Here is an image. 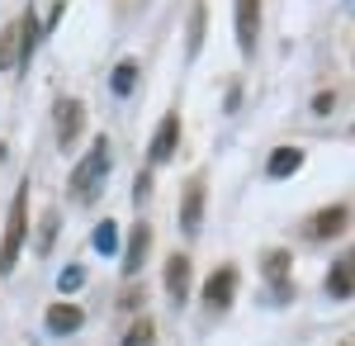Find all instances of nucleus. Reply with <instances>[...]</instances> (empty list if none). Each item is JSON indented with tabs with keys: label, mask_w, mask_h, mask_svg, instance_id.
Listing matches in <instances>:
<instances>
[{
	"label": "nucleus",
	"mask_w": 355,
	"mask_h": 346,
	"mask_svg": "<svg viewBox=\"0 0 355 346\" xmlns=\"http://www.w3.org/2000/svg\"><path fill=\"white\" fill-rule=\"evenodd\" d=\"M110 138H95L90 142V152H85L81 161H76V171H71V199H81V204H90L95 195H100V186H105V176H110Z\"/></svg>",
	"instance_id": "obj_1"
},
{
	"label": "nucleus",
	"mask_w": 355,
	"mask_h": 346,
	"mask_svg": "<svg viewBox=\"0 0 355 346\" xmlns=\"http://www.w3.org/2000/svg\"><path fill=\"white\" fill-rule=\"evenodd\" d=\"M24 233H28V186L15 190L10 199V218H5V238H0V275H10L19 252H24Z\"/></svg>",
	"instance_id": "obj_2"
},
{
	"label": "nucleus",
	"mask_w": 355,
	"mask_h": 346,
	"mask_svg": "<svg viewBox=\"0 0 355 346\" xmlns=\"http://www.w3.org/2000/svg\"><path fill=\"white\" fill-rule=\"evenodd\" d=\"M346 223H351V204H331V209H318L303 223V238L327 242V238H336V233H346Z\"/></svg>",
	"instance_id": "obj_3"
},
{
	"label": "nucleus",
	"mask_w": 355,
	"mask_h": 346,
	"mask_svg": "<svg viewBox=\"0 0 355 346\" xmlns=\"http://www.w3.org/2000/svg\"><path fill=\"white\" fill-rule=\"evenodd\" d=\"M199 228H204V176H190V186L180 195V233L199 238Z\"/></svg>",
	"instance_id": "obj_4"
},
{
	"label": "nucleus",
	"mask_w": 355,
	"mask_h": 346,
	"mask_svg": "<svg viewBox=\"0 0 355 346\" xmlns=\"http://www.w3.org/2000/svg\"><path fill=\"white\" fill-rule=\"evenodd\" d=\"M81 129H85V105L81 100H57V147L62 152H71V142L81 138Z\"/></svg>",
	"instance_id": "obj_5"
},
{
	"label": "nucleus",
	"mask_w": 355,
	"mask_h": 346,
	"mask_svg": "<svg viewBox=\"0 0 355 346\" xmlns=\"http://www.w3.org/2000/svg\"><path fill=\"white\" fill-rule=\"evenodd\" d=\"M261 43V0H237V48L242 57L256 53Z\"/></svg>",
	"instance_id": "obj_6"
},
{
	"label": "nucleus",
	"mask_w": 355,
	"mask_h": 346,
	"mask_svg": "<svg viewBox=\"0 0 355 346\" xmlns=\"http://www.w3.org/2000/svg\"><path fill=\"white\" fill-rule=\"evenodd\" d=\"M175 142H180V119H175V114H166L162 124H157L152 147H147V166H166V161L175 157Z\"/></svg>",
	"instance_id": "obj_7"
},
{
	"label": "nucleus",
	"mask_w": 355,
	"mask_h": 346,
	"mask_svg": "<svg viewBox=\"0 0 355 346\" xmlns=\"http://www.w3.org/2000/svg\"><path fill=\"white\" fill-rule=\"evenodd\" d=\"M237 299V266H218L209 275V285H204V304L209 308H227Z\"/></svg>",
	"instance_id": "obj_8"
},
{
	"label": "nucleus",
	"mask_w": 355,
	"mask_h": 346,
	"mask_svg": "<svg viewBox=\"0 0 355 346\" xmlns=\"http://www.w3.org/2000/svg\"><path fill=\"white\" fill-rule=\"evenodd\" d=\"M15 33H19V62H15V72H24L28 62H33V48H38V38H43V24H38V10L28 5L24 15L15 19Z\"/></svg>",
	"instance_id": "obj_9"
},
{
	"label": "nucleus",
	"mask_w": 355,
	"mask_h": 346,
	"mask_svg": "<svg viewBox=\"0 0 355 346\" xmlns=\"http://www.w3.org/2000/svg\"><path fill=\"white\" fill-rule=\"evenodd\" d=\"M147 247H152V228L137 218L133 233H128V247H123V275H128V280L142 270V261H147Z\"/></svg>",
	"instance_id": "obj_10"
},
{
	"label": "nucleus",
	"mask_w": 355,
	"mask_h": 346,
	"mask_svg": "<svg viewBox=\"0 0 355 346\" xmlns=\"http://www.w3.org/2000/svg\"><path fill=\"white\" fill-rule=\"evenodd\" d=\"M48 332H57V337H71V332H81V322H85V313L71 304V299H62V304H53L48 308Z\"/></svg>",
	"instance_id": "obj_11"
},
{
	"label": "nucleus",
	"mask_w": 355,
	"mask_h": 346,
	"mask_svg": "<svg viewBox=\"0 0 355 346\" xmlns=\"http://www.w3.org/2000/svg\"><path fill=\"white\" fill-rule=\"evenodd\" d=\"M166 294H171V304H185V294H190V256L185 252H175L166 261Z\"/></svg>",
	"instance_id": "obj_12"
},
{
	"label": "nucleus",
	"mask_w": 355,
	"mask_h": 346,
	"mask_svg": "<svg viewBox=\"0 0 355 346\" xmlns=\"http://www.w3.org/2000/svg\"><path fill=\"white\" fill-rule=\"evenodd\" d=\"M299 166H303V152H299V147H275L270 161H266V176H270V181H289Z\"/></svg>",
	"instance_id": "obj_13"
},
{
	"label": "nucleus",
	"mask_w": 355,
	"mask_h": 346,
	"mask_svg": "<svg viewBox=\"0 0 355 346\" xmlns=\"http://www.w3.org/2000/svg\"><path fill=\"white\" fill-rule=\"evenodd\" d=\"M204 19H209V5L204 0H194V15H190V43H185V53L199 57V48H204Z\"/></svg>",
	"instance_id": "obj_14"
},
{
	"label": "nucleus",
	"mask_w": 355,
	"mask_h": 346,
	"mask_svg": "<svg viewBox=\"0 0 355 346\" xmlns=\"http://www.w3.org/2000/svg\"><path fill=\"white\" fill-rule=\"evenodd\" d=\"M327 294L331 299H351V261H336L327 270Z\"/></svg>",
	"instance_id": "obj_15"
},
{
	"label": "nucleus",
	"mask_w": 355,
	"mask_h": 346,
	"mask_svg": "<svg viewBox=\"0 0 355 346\" xmlns=\"http://www.w3.org/2000/svg\"><path fill=\"white\" fill-rule=\"evenodd\" d=\"M95 252H100V256H110V252H119V223H114V218H105V223H95Z\"/></svg>",
	"instance_id": "obj_16"
},
{
	"label": "nucleus",
	"mask_w": 355,
	"mask_h": 346,
	"mask_svg": "<svg viewBox=\"0 0 355 346\" xmlns=\"http://www.w3.org/2000/svg\"><path fill=\"white\" fill-rule=\"evenodd\" d=\"M261 270L275 280V290L284 294L289 285H284V270H289V252H266V261H261Z\"/></svg>",
	"instance_id": "obj_17"
},
{
	"label": "nucleus",
	"mask_w": 355,
	"mask_h": 346,
	"mask_svg": "<svg viewBox=\"0 0 355 346\" xmlns=\"http://www.w3.org/2000/svg\"><path fill=\"white\" fill-rule=\"evenodd\" d=\"M19 62V33H15V24L0 28V72H10Z\"/></svg>",
	"instance_id": "obj_18"
},
{
	"label": "nucleus",
	"mask_w": 355,
	"mask_h": 346,
	"mask_svg": "<svg viewBox=\"0 0 355 346\" xmlns=\"http://www.w3.org/2000/svg\"><path fill=\"white\" fill-rule=\"evenodd\" d=\"M157 342V327H152V318H137L128 332H123V346H152Z\"/></svg>",
	"instance_id": "obj_19"
},
{
	"label": "nucleus",
	"mask_w": 355,
	"mask_h": 346,
	"mask_svg": "<svg viewBox=\"0 0 355 346\" xmlns=\"http://www.w3.org/2000/svg\"><path fill=\"white\" fill-rule=\"evenodd\" d=\"M133 81H137V67H133V62H119V67H114V76H110L114 95H128V90H133Z\"/></svg>",
	"instance_id": "obj_20"
},
{
	"label": "nucleus",
	"mask_w": 355,
	"mask_h": 346,
	"mask_svg": "<svg viewBox=\"0 0 355 346\" xmlns=\"http://www.w3.org/2000/svg\"><path fill=\"white\" fill-rule=\"evenodd\" d=\"M53 238H57V213H43V233H38V242H33V252L48 256V252H53Z\"/></svg>",
	"instance_id": "obj_21"
},
{
	"label": "nucleus",
	"mask_w": 355,
	"mask_h": 346,
	"mask_svg": "<svg viewBox=\"0 0 355 346\" xmlns=\"http://www.w3.org/2000/svg\"><path fill=\"white\" fill-rule=\"evenodd\" d=\"M81 285H85V270L81 266H67L62 275H57V290L67 294V299H71V290H81Z\"/></svg>",
	"instance_id": "obj_22"
},
{
	"label": "nucleus",
	"mask_w": 355,
	"mask_h": 346,
	"mask_svg": "<svg viewBox=\"0 0 355 346\" xmlns=\"http://www.w3.org/2000/svg\"><path fill=\"white\" fill-rule=\"evenodd\" d=\"M331 105H336V95H331V90H322V95H318V100H313V109H318V114H327Z\"/></svg>",
	"instance_id": "obj_23"
},
{
	"label": "nucleus",
	"mask_w": 355,
	"mask_h": 346,
	"mask_svg": "<svg viewBox=\"0 0 355 346\" xmlns=\"http://www.w3.org/2000/svg\"><path fill=\"white\" fill-rule=\"evenodd\" d=\"M147 190H152V176H147V171H142V181H137V190H133V199H137V204H142V199H147Z\"/></svg>",
	"instance_id": "obj_24"
},
{
	"label": "nucleus",
	"mask_w": 355,
	"mask_h": 346,
	"mask_svg": "<svg viewBox=\"0 0 355 346\" xmlns=\"http://www.w3.org/2000/svg\"><path fill=\"white\" fill-rule=\"evenodd\" d=\"M341 346H351V342H341Z\"/></svg>",
	"instance_id": "obj_25"
}]
</instances>
